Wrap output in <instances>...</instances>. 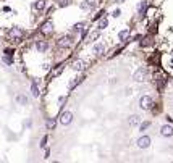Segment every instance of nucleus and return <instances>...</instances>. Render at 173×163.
I'll return each instance as SVG.
<instances>
[{
    "label": "nucleus",
    "instance_id": "f257e3e1",
    "mask_svg": "<svg viewBox=\"0 0 173 163\" xmlns=\"http://www.w3.org/2000/svg\"><path fill=\"white\" fill-rule=\"evenodd\" d=\"M75 44V37L73 34H67V36L60 37L58 40H57V47L58 48H71Z\"/></svg>",
    "mask_w": 173,
    "mask_h": 163
},
{
    "label": "nucleus",
    "instance_id": "f03ea898",
    "mask_svg": "<svg viewBox=\"0 0 173 163\" xmlns=\"http://www.w3.org/2000/svg\"><path fill=\"white\" fill-rule=\"evenodd\" d=\"M147 76H149V71H147V68H139V69H136L133 77H134V81H138V82H144L147 79Z\"/></svg>",
    "mask_w": 173,
    "mask_h": 163
},
{
    "label": "nucleus",
    "instance_id": "7ed1b4c3",
    "mask_svg": "<svg viewBox=\"0 0 173 163\" xmlns=\"http://www.w3.org/2000/svg\"><path fill=\"white\" fill-rule=\"evenodd\" d=\"M6 36H8L10 40L18 42V40H21V37H23V31H21L19 27H11V29L6 32Z\"/></svg>",
    "mask_w": 173,
    "mask_h": 163
},
{
    "label": "nucleus",
    "instance_id": "20e7f679",
    "mask_svg": "<svg viewBox=\"0 0 173 163\" xmlns=\"http://www.w3.org/2000/svg\"><path fill=\"white\" fill-rule=\"evenodd\" d=\"M152 105H154V100H152V97H149V95H142L139 98V107L142 110H150L152 108Z\"/></svg>",
    "mask_w": 173,
    "mask_h": 163
},
{
    "label": "nucleus",
    "instance_id": "39448f33",
    "mask_svg": "<svg viewBox=\"0 0 173 163\" xmlns=\"http://www.w3.org/2000/svg\"><path fill=\"white\" fill-rule=\"evenodd\" d=\"M71 121H73V113H71V111H63L60 115V123L63 126H68Z\"/></svg>",
    "mask_w": 173,
    "mask_h": 163
},
{
    "label": "nucleus",
    "instance_id": "423d86ee",
    "mask_svg": "<svg viewBox=\"0 0 173 163\" xmlns=\"http://www.w3.org/2000/svg\"><path fill=\"white\" fill-rule=\"evenodd\" d=\"M86 66H88V63H86L84 60H75V61H71V68H73L75 71H84Z\"/></svg>",
    "mask_w": 173,
    "mask_h": 163
},
{
    "label": "nucleus",
    "instance_id": "0eeeda50",
    "mask_svg": "<svg viewBox=\"0 0 173 163\" xmlns=\"http://www.w3.org/2000/svg\"><path fill=\"white\" fill-rule=\"evenodd\" d=\"M41 31H42V34H45V36H49V34H52V32H54V23H52L50 19H47L45 23L42 24Z\"/></svg>",
    "mask_w": 173,
    "mask_h": 163
},
{
    "label": "nucleus",
    "instance_id": "6e6552de",
    "mask_svg": "<svg viewBox=\"0 0 173 163\" xmlns=\"http://www.w3.org/2000/svg\"><path fill=\"white\" fill-rule=\"evenodd\" d=\"M136 144H138L139 148H147L150 145V137L149 136H141L138 140H136Z\"/></svg>",
    "mask_w": 173,
    "mask_h": 163
},
{
    "label": "nucleus",
    "instance_id": "1a4fd4ad",
    "mask_svg": "<svg viewBox=\"0 0 173 163\" xmlns=\"http://www.w3.org/2000/svg\"><path fill=\"white\" fill-rule=\"evenodd\" d=\"M36 50H37L39 53H45L49 50L47 40H37V42H36Z\"/></svg>",
    "mask_w": 173,
    "mask_h": 163
},
{
    "label": "nucleus",
    "instance_id": "9d476101",
    "mask_svg": "<svg viewBox=\"0 0 173 163\" xmlns=\"http://www.w3.org/2000/svg\"><path fill=\"white\" fill-rule=\"evenodd\" d=\"M160 134L163 137H171L173 136V126L171 124H163L160 127Z\"/></svg>",
    "mask_w": 173,
    "mask_h": 163
},
{
    "label": "nucleus",
    "instance_id": "9b49d317",
    "mask_svg": "<svg viewBox=\"0 0 173 163\" xmlns=\"http://www.w3.org/2000/svg\"><path fill=\"white\" fill-rule=\"evenodd\" d=\"M13 52L11 50H5V55L2 56V61H3V65H6V66H11L13 65Z\"/></svg>",
    "mask_w": 173,
    "mask_h": 163
},
{
    "label": "nucleus",
    "instance_id": "f8f14e48",
    "mask_svg": "<svg viewBox=\"0 0 173 163\" xmlns=\"http://www.w3.org/2000/svg\"><path fill=\"white\" fill-rule=\"evenodd\" d=\"M83 79H84L83 76H76V77H73V81H70V82H68V89H70V90H73V89L78 86V84H81V82H83Z\"/></svg>",
    "mask_w": 173,
    "mask_h": 163
},
{
    "label": "nucleus",
    "instance_id": "ddd939ff",
    "mask_svg": "<svg viewBox=\"0 0 173 163\" xmlns=\"http://www.w3.org/2000/svg\"><path fill=\"white\" fill-rule=\"evenodd\" d=\"M139 123H141V116L139 115H131V116H129V119H128V124L131 126V127L138 126Z\"/></svg>",
    "mask_w": 173,
    "mask_h": 163
},
{
    "label": "nucleus",
    "instance_id": "4468645a",
    "mask_svg": "<svg viewBox=\"0 0 173 163\" xmlns=\"http://www.w3.org/2000/svg\"><path fill=\"white\" fill-rule=\"evenodd\" d=\"M84 27H86V24H84V23H76V24L71 26V34L83 32V31H84Z\"/></svg>",
    "mask_w": 173,
    "mask_h": 163
},
{
    "label": "nucleus",
    "instance_id": "2eb2a0df",
    "mask_svg": "<svg viewBox=\"0 0 173 163\" xmlns=\"http://www.w3.org/2000/svg\"><path fill=\"white\" fill-rule=\"evenodd\" d=\"M15 100H16L18 105H23V107H24V105H28V102H29V100H28V97H26L24 94H18V95L15 97Z\"/></svg>",
    "mask_w": 173,
    "mask_h": 163
},
{
    "label": "nucleus",
    "instance_id": "dca6fc26",
    "mask_svg": "<svg viewBox=\"0 0 173 163\" xmlns=\"http://www.w3.org/2000/svg\"><path fill=\"white\" fill-rule=\"evenodd\" d=\"M96 2H91V0H84V2L81 3V8L83 10H91V8H96Z\"/></svg>",
    "mask_w": 173,
    "mask_h": 163
},
{
    "label": "nucleus",
    "instance_id": "f3484780",
    "mask_svg": "<svg viewBox=\"0 0 173 163\" xmlns=\"http://www.w3.org/2000/svg\"><path fill=\"white\" fill-rule=\"evenodd\" d=\"M107 24H109V19H107L105 16H102V18H99V23H97V29H99V31H102V29H105V27H107Z\"/></svg>",
    "mask_w": 173,
    "mask_h": 163
},
{
    "label": "nucleus",
    "instance_id": "a211bd4d",
    "mask_svg": "<svg viewBox=\"0 0 173 163\" xmlns=\"http://www.w3.org/2000/svg\"><path fill=\"white\" fill-rule=\"evenodd\" d=\"M146 11H147V2L142 0V2L139 3V6H138V13L139 15H146Z\"/></svg>",
    "mask_w": 173,
    "mask_h": 163
},
{
    "label": "nucleus",
    "instance_id": "6ab92c4d",
    "mask_svg": "<svg viewBox=\"0 0 173 163\" xmlns=\"http://www.w3.org/2000/svg\"><path fill=\"white\" fill-rule=\"evenodd\" d=\"M45 5H47V0H37V2L34 3V8L37 11H41V10L45 8Z\"/></svg>",
    "mask_w": 173,
    "mask_h": 163
},
{
    "label": "nucleus",
    "instance_id": "aec40b11",
    "mask_svg": "<svg viewBox=\"0 0 173 163\" xmlns=\"http://www.w3.org/2000/svg\"><path fill=\"white\" fill-rule=\"evenodd\" d=\"M94 52H96L97 55H104L105 45H104V44H96V45H94Z\"/></svg>",
    "mask_w": 173,
    "mask_h": 163
},
{
    "label": "nucleus",
    "instance_id": "412c9836",
    "mask_svg": "<svg viewBox=\"0 0 173 163\" xmlns=\"http://www.w3.org/2000/svg\"><path fill=\"white\" fill-rule=\"evenodd\" d=\"M62 71H63V65L60 63V65H57V66L54 68V71H52V77H57V76H60V74H62Z\"/></svg>",
    "mask_w": 173,
    "mask_h": 163
},
{
    "label": "nucleus",
    "instance_id": "4be33fe9",
    "mask_svg": "<svg viewBox=\"0 0 173 163\" xmlns=\"http://www.w3.org/2000/svg\"><path fill=\"white\" fill-rule=\"evenodd\" d=\"M129 37V29L126 27V29H123V31H120V34H118V39L120 40H126Z\"/></svg>",
    "mask_w": 173,
    "mask_h": 163
},
{
    "label": "nucleus",
    "instance_id": "5701e85b",
    "mask_svg": "<svg viewBox=\"0 0 173 163\" xmlns=\"http://www.w3.org/2000/svg\"><path fill=\"white\" fill-rule=\"evenodd\" d=\"M31 92H32V95H34V97H37V95H39V87H37V82H36V81L31 82Z\"/></svg>",
    "mask_w": 173,
    "mask_h": 163
},
{
    "label": "nucleus",
    "instance_id": "b1692460",
    "mask_svg": "<svg viewBox=\"0 0 173 163\" xmlns=\"http://www.w3.org/2000/svg\"><path fill=\"white\" fill-rule=\"evenodd\" d=\"M55 124H57L55 118H49L47 121H45V126H47V129H54V127H55Z\"/></svg>",
    "mask_w": 173,
    "mask_h": 163
},
{
    "label": "nucleus",
    "instance_id": "393cba45",
    "mask_svg": "<svg viewBox=\"0 0 173 163\" xmlns=\"http://www.w3.org/2000/svg\"><path fill=\"white\" fill-rule=\"evenodd\" d=\"M71 2L70 0H57V5H58V8H65V6H68Z\"/></svg>",
    "mask_w": 173,
    "mask_h": 163
},
{
    "label": "nucleus",
    "instance_id": "a878e982",
    "mask_svg": "<svg viewBox=\"0 0 173 163\" xmlns=\"http://www.w3.org/2000/svg\"><path fill=\"white\" fill-rule=\"evenodd\" d=\"M65 100H67V97H65V95L58 97V102H57V103H58V110H62V107H63V103H65Z\"/></svg>",
    "mask_w": 173,
    "mask_h": 163
},
{
    "label": "nucleus",
    "instance_id": "bb28decb",
    "mask_svg": "<svg viewBox=\"0 0 173 163\" xmlns=\"http://www.w3.org/2000/svg\"><path fill=\"white\" fill-rule=\"evenodd\" d=\"M149 126H150V121H144V123L141 124V127H139V131H141V132H144Z\"/></svg>",
    "mask_w": 173,
    "mask_h": 163
},
{
    "label": "nucleus",
    "instance_id": "cd10ccee",
    "mask_svg": "<svg viewBox=\"0 0 173 163\" xmlns=\"http://www.w3.org/2000/svg\"><path fill=\"white\" fill-rule=\"evenodd\" d=\"M47 140H49V137H47V136H44V137L41 139V144H39V147H41V148H45V145H47Z\"/></svg>",
    "mask_w": 173,
    "mask_h": 163
},
{
    "label": "nucleus",
    "instance_id": "c85d7f7f",
    "mask_svg": "<svg viewBox=\"0 0 173 163\" xmlns=\"http://www.w3.org/2000/svg\"><path fill=\"white\" fill-rule=\"evenodd\" d=\"M96 39H99V29H97V31H94V32L91 34V37H89V42L96 40Z\"/></svg>",
    "mask_w": 173,
    "mask_h": 163
},
{
    "label": "nucleus",
    "instance_id": "c756f323",
    "mask_svg": "<svg viewBox=\"0 0 173 163\" xmlns=\"http://www.w3.org/2000/svg\"><path fill=\"white\" fill-rule=\"evenodd\" d=\"M120 15H121V11H120V10H118V8H117V10H115V11H113V13H112V16H113V18H118V16H120Z\"/></svg>",
    "mask_w": 173,
    "mask_h": 163
},
{
    "label": "nucleus",
    "instance_id": "7c9ffc66",
    "mask_svg": "<svg viewBox=\"0 0 173 163\" xmlns=\"http://www.w3.org/2000/svg\"><path fill=\"white\" fill-rule=\"evenodd\" d=\"M104 13H105V11H104V10H100V11H99V13H97V15H96V16H94V19H99V18H102V16H104Z\"/></svg>",
    "mask_w": 173,
    "mask_h": 163
},
{
    "label": "nucleus",
    "instance_id": "2f4dec72",
    "mask_svg": "<svg viewBox=\"0 0 173 163\" xmlns=\"http://www.w3.org/2000/svg\"><path fill=\"white\" fill-rule=\"evenodd\" d=\"M24 126H26V127H31V126H32V121H31V119H28V121L24 123Z\"/></svg>",
    "mask_w": 173,
    "mask_h": 163
},
{
    "label": "nucleus",
    "instance_id": "473e14b6",
    "mask_svg": "<svg viewBox=\"0 0 173 163\" xmlns=\"http://www.w3.org/2000/svg\"><path fill=\"white\" fill-rule=\"evenodd\" d=\"M49 155H50V150H49V148H45V153H44V157H45V158H49Z\"/></svg>",
    "mask_w": 173,
    "mask_h": 163
},
{
    "label": "nucleus",
    "instance_id": "72a5a7b5",
    "mask_svg": "<svg viewBox=\"0 0 173 163\" xmlns=\"http://www.w3.org/2000/svg\"><path fill=\"white\" fill-rule=\"evenodd\" d=\"M170 66H171V68H173V55H171V56H170Z\"/></svg>",
    "mask_w": 173,
    "mask_h": 163
},
{
    "label": "nucleus",
    "instance_id": "f704fd0d",
    "mask_svg": "<svg viewBox=\"0 0 173 163\" xmlns=\"http://www.w3.org/2000/svg\"><path fill=\"white\" fill-rule=\"evenodd\" d=\"M125 0H115V3H123Z\"/></svg>",
    "mask_w": 173,
    "mask_h": 163
}]
</instances>
